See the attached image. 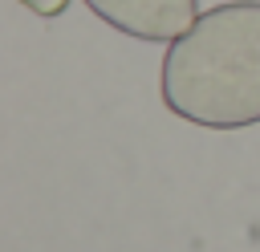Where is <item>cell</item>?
<instances>
[{
	"label": "cell",
	"instance_id": "1",
	"mask_svg": "<svg viewBox=\"0 0 260 252\" xmlns=\"http://www.w3.org/2000/svg\"><path fill=\"white\" fill-rule=\"evenodd\" d=\"M162 106L203 130L260 122V0H228L167 45L158 65Z\"/></svg>",
	"mask_w": 260,
	"mask_h": 252
},
{
	"label": "cell",
	"instance_id": "2",
	"mask_svg": "<svg viewBox=\"0 0 260 252\" xmlns=\"http://www.w3.org/2000/svg\"><path fill=\"white\" fill-rule=\"evenodd\" d=\"M81 4L110 28L150 45H171L199 20V0H81Z\"/></svg>",
	"mask_w": 260,
	"mask_h": 252
},
{
	"label": "cell",
	"instance_id": "3",
	"mask_svg": "<svg viewBox=\"0 0 260 252\" xmlns=\"http://www.w3.org/2000/svg\"><path fill=\"white\" fill-rule=\"evenodd\" d=\"M32 16H41V20H53V16H61L65 8H69V0H20Z\"/></svg>",
	"mask_w": 260,
	"mask_h": 252
}]
</instances>
